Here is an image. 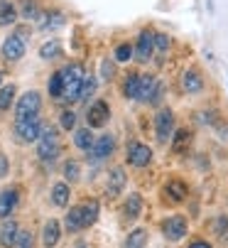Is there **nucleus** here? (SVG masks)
<instances>
[{"mask_svg":"<svg viewBox=\"0 0 228 248\" xmlns=\"http://www.w3.org/2000/svg\"><path fill=\"white\" fill-rule=\"evenodd\" d=\"M61 79H64V96L66 101H79L81 98V89H84V66L81 64H69L61 69Z\"/></svg>","mask_w":228,"mask_h":248,"instance_id":"1","label":"nucleus"},{"mask_svg":"<svg viewBox=\"0 0 228 248\" xmlns=\"http://www.w3.org/2000/svg\"><path fill=\"white\" fill-rule=\"evenodd\" d=\"M42 123H40V116H32V118H25V121H15V135L20 143H32V140H40L42 135Z\"/></svg>","mask_w":228,"mask_h":248,"instance_id":"2","label":"nucleus"},{"mask_svg":"<svg viewBox=\"0 0 228 248\" xmlns=\"http://www.w3.org/2000/svg\"><path fill=\"white\" fill-rule=\"evenodd\" d=\"M42 108V98L37 91H27L25 96H20L17 101V108H15V121H25V118H32L37 116Z\"/></svg>","mask_w":228,"mask_h":248,"instance_id":"3","label":"nucleus"},{"mask_svg":"<svg viewBox=\"0 0 228 248\" xmlns=\"http://www.w3.org/2000/svg\"><path fill=\"white\" fill-rule=\"evenodd\" d=\"M37 155L40 160H54L59 155V135L54 128H45L42 135H40V145H37Z\"/></svg>","mask_w":228,"mask_h":248,"instance_id":"4","label":"nucleus"},{"mask_svg":"<svg viewBox=\"0 0 228 248\" xmlns=\"http://www.w3.org/2000/svg\"><path fill=\"white\" fill-rule=\"evenodd\" d=\"M155 130H157L160 143H169V140L174 138V113L169 108H162L155 116Z\"/></svg>","mask_w":228,"mask_h":248,"instance_id":"5","label":"nucleus"},{"mask_svg":"<svg viewBox=\"0 0 228 248\" xmlns=\"http://www.w3.org/2000/svg\"><path fill=\"white\" fill-rule=\"evenodd\" d=\"M125 157L133 167H147L152 162V150H150V145L133 140V143H128V155Z\"/></svg>","mask_w":228,"mask_h":248,"instance_id":"6","label":"nucleus"},{"mask_svg":"<svg viewBox=\"0 0 228 248\" xmlns=\"http://www.w3.org/2000/svg\"><path fill=\"white\" fill-rule=\"evenodd\" d=\"M186 231H189L186 219L179 217V214H177V217H169V219L162 221V233H165L167 241H182V238L186 236Z\"/></svg>","mask_w":228,"mask_h":248,"instance_id":"7","label":"nucleus"},{"mask_svg":"<svg viewBox=\"0 0 228 248\" xmlns=\"http://www.w3.org/2000/svg\"><path fill=\"white\" fill-rule=\"evenodd\" d=\"M113 148H116V138H113L110 133L98 135L96 143H93V148L89 150V157H91L93 162H101V160H106V157L113 153Z\"/></svg>","mask_w":228,"mask_h":248,"instance_id":"8","label":"nucleus"},{"mask_svg":"<svg viewBox=\"0 0 228 248\" xmlns=\"http://www.w3.org/2000/svg\"><path fill=\"white\" fill-rule=\"evenodd\" d=\"M108 116H110V108L106 101H93L91 108L86 113V121H89V128H103L108 123Z\"/></svg>","mask_w":228,"mask_h":248,"instance_id":"9","label":"nucleus"},{"mask_svg":"<svg viewBox=\"0 0 228 248\" xmlns=\"http://www.w3.org/2000/svg\"><path fill=\"white\" fill-rule=\"evenodd\" d=\"M152 52H155V32H140V37H137V45H135V59L137 62H150Z\"/></svg>","mask_w":228,"mask_h":248,"instance_id":"10","label":"nucleus"},{"mask_svg":"<svg viewBox=\"0 0 228 248\" xmlns=\"http://www.w3.org/2000/svg\"><path fill=\"white\" fill-rule=\"evenodd\" d=\"M22 54H25V40H22V34H10V37H5V42H3V57L8 62H17Z\"/></svg>","mask_w":228,"mask_h":248,"instance_id":"11","label":"nucleus"},{"mask_svg":"<svg viewBox=\"0 0 228 248\" xmlns=\"http://www.w3.org/2000/svg\"><path fill=\"white\" fill-rule=\"evenodd\" d=\"M160 81L152 77V74H140V89H137V98L135 101H142V103H150L152 96H155Z\"/></svg>","mask_w":228,"mask_h":248,"instance_id":"12","label":"nucleus"},{"mask_svg":"<svg viewBox=\"0 0 228 248\" xmlns=\"http://www.w3.org/2000/svg\"><path fill=\"white\" fill-rule=\"evenodd\" d=\"M123 187H125V172H123V167H113L108 172V182H106L108 197H118L123 192Z\"/></svg>","mask_w":228,"mask_h":248,"instance_id":"13","label":"nucleus"},{"mask_svg":"<svg viewBox=\"0 0 228 248\" xmlns=\"http://www.w3.org/2000/svg\"><path fill=\"white\" fill-rule=\"evenodd\" d=\"M17 206V189H3L0 192V219H8Z\"/></svg>","mask_w":228,"mask_h":248,"instance_id":"14","label":"nucleus"},{"mask_svg":"<svg viewBox=\"0 0 228 248\" xmlns=\"http://www.w3.org/2000/svg\"><path fill=\"white\" fill-rule=\"evenodd\" d=\"M17 236H20V229H17V224L15 221H5L3 226H0V246L3 248H10V246H15L17 243Z\"/></svg>","mask_w":228,"mask_h":248,"instance_id":"15","label":"nucleus"},{"mask_svg":"<svg viewBox=\"0 0 228 248\" xmlns=\"http://www.w3.org/2000/svg\"><path fill=\"white\" fill-rule=\"evenodd\" d=\"M59 238H61V226H59V221H57V219H49V221L45 224L42 241H45V246H47V248H54V246L59 243Z\"/></svg>","mask_w":228,"mask_h":248,"instance_id":"16","label":"nucleus"},{"mask_svg":"<svg viewBox=\"0 0 228 248\" xmlns=\"http://www.w3.org/2000/svg\"><path fill=\"white\" fill-rule=\"evenodd\" d=\"M165 194H167V199L169 202H184L186 199V194H189V189H186V185L184 182H179V180H169L167 185H165Z\"/></svg>","mask_w":228,"mask_h":248,"instance_id":"17","label":"nucleus"},{"mask_svg":"<svg viewBox=\"0 0 228 248\" xmlns=\"http://www.w3.org/2000/svg\"><path fill=\"white\" fill-rule=\"evenodd\" d=\"M189 148H192V133L189 130H177L174 133V138H172V153H177V155H182V153H186Z\"/></svg>","mask_w":228,"mask_h":248,"instance_id":"18","label":"nucleus"},{"mask_svg":"<svg viewBox=\"0 0 228 248\" xmlns=\"http://www.w3.org/2000/svg\"><path fill=\"white\" fill-rule=\"evenodd\" d=\"M123 214L125 219H137L142 214V197L140 194H130L123 204Z\"/></svg>","mask_w":228,"mask_h":248,"instance_id":"19","label":"nucleus"},{"mask_svg":"<svg viewBox=\"0 0 228 248\" xmlns=\"http://www.w3.org/2000/svg\"><path fill=\"white\" fill-rule=\"evenodd\" d=\"M81 211H84V229L93 226L98 221V211H101V204L96 199H89L86 204H81Z\"/></svg>","mask_w":228,"mask_h":248,"instance_id":"20","label":"nucleus"},{"mask_svg":"<svg viewBox=\"0 0 228 248\" xmlns=\"http://www.w3.org/2000/svg\"><path fill=\"white\" fill-rule=\"evenodd\" d=\"M182 86H184V91H189V93H197V91H201L204 81H201L199 72L189 69V72H184V77H182Z\"/></svg>","mask_w":228,"mask_h":248,"instance_id":"21","label":"nucleus"},{"mask_svg":"<svg viewBox=\"0 0 228 248\" xmlns=\"http://www.w3.org/2000/svg\"><path fill=\"white\" fill-rule=\"evenodd\" d=\"M74 143H76V148H79V150H91L93 143H96L91 128H79V130H76L74 133Z\"/></svg>","mask_w":228,"mask_h":248,"instance_id":"22","label":"nucleus"},{"mask_svg":"<svg viewBox=\"0 0 228 248\" xmlns=\"http://www.w3.org/2000/svg\"><path fill=\"white\" fill-rule=\"evenodd\" d=\"M84 229V211L81 206H71L66 214V231H81Z\"/></svg>","mask_w":228,"mask_h":248,"instance_id":"23","label":"nucleus"},{"mask_svg":"<svg viewBox=\"0 0 228 248\" xmlns=\"http://www.w3.org/2000/svg\"><path fill=\"white\" fill-rule=\"evenodd\" d=\"M147 246V231L145 229H133L125 238V248H145Z\"/></svg>","mask_w":228,"mask_h":248,"instance_id":"24","label":"nucleus"},{"mask_svg":"<svg viewBox=\"0 0 228 248\" xmlns=\"http://www.w3.org/2000/svg\"><path fill=\"white\" fill-rule=\"evenodd\" d=\"M15 20H17V10L13 8V3H8V0H0V27L13 25Z\"/></svg>","mask_w":228,"mask_h":248,"instance_id":"25","label":"nucleus"},{"mask_svg":"<svg viewBox=\"0 0 228 248\" xmlns=\"http://www.w3.org/2000/svg\"><path fill=\"white\" fill-rule=\"evenodd\" d=\"M137 89H140V74H137V72H130V74L125 77V84H123L125 98H137Z\"/></svg>","mask_w":228,"mask_h":248,"instance_id":"26","label":"nucleus"},{"mask_svg":"<svg viewBox=\"0 0 228 248\" xmlns=\"http://www.w3.org/2000/svg\"><path fill=\"white\" fill-rule=\"evenodd\" d=\"M52 202L57 206H66L69 204V185L66 182H57L52 187Z\"/></svg>","mask_w":228,"mask_h":248,"instance_id":"27","label":"nucleus"},{"mask_svg":"<svg viewBox=\"0 0 228 248\" xmlns=\"http://www.w3.org/2000/svg\"><path fill=\"white\" fill-rule=\"evenodd\" d=\"M20 15L25 20H37L40 17V5H37V0H22L20 3Z\"/></svg>","mask_w":228,"mask_h":248,"instance_id":"28","label":"nucleus"},{"mask_svg":"<svg viewBox=\"0 0 228 248\" xmlns=\"http://www.w3.org/2000/svg\"><path fill=\"white\" fill-rule=\"evenodd\" d=\"M49 96H52V98H61V96H64L61 72H54V74H52V79H49Z\"/></svg>","mask_w":228,"mask_h":248,"instance_id":"29","label":"nucleus"},{"mask_svg":"<svg viewBox=\"0 0 228 248\" xmlns=\"http://www.w3.org/2000/svg\"><path fill=\"white\" fill-rule=\"evenodd\" d=\"M59 54H61V45L57 40H52V42H47V45L40 47V57L42 59H57Z\"/></svg>","mask_w":228,"mask_h":248,"instance_id":"30","label":"nucleus"},{"mask_svg":"<svg viewBox=\"0 0 228 248\" xmlns=\"http://www.w3.org/2000/svg\"><path fill=\"white\" fill-rule=\"evenodd\" d=\"M13 96H15V86L8 84L0 89V111H8L10 106H13Z\"/></svg>","mask_w":228,"mask_h":248,"instance_id":"31","label":"nucleus"},{"mask_svg":"<svg viewBox=\"0 0 228 248\" xmlns=\"http://www.w3.org/2000/svg\"><path fill=\"white\" fill-rule=\"evenodd\" d=\"M59 25H64V15H61V13L45 15V20L40 22V27H42V30H52V27H59Z\"/></svg>","mask_w":228,"mask_h":248,"instance_id":"32","label":"nucleus"},{"mask_svg":"<svg viewBox=\"0 0 228 248\" xmlns=\"http://www.w3.org/2000/svg\"><path fill=\"white\" fill-rule=\"evenodd\" d=\"M79 172H81L79 162H74V160H69V162L64 165V177H66L69 182H76V180H79Z\"/></svg>","mask_w":228,"mask_h":248,"instance_id":"33","label":"nucleus"},{"mask_svg":"<svg viewBox=\"0 0 228 248\" xmlns=\"http://www.w3.org/2000/svg\"><path fill=\"white\" fill-rule=\"evenodd\" d=\"M213 231L218 233L221 241H228V217H218L213 221Z\"/></svg>","mask_w":228,"mask_h":248,"instance_id":"34","label":"nucleus"},{"mask_svg":"<svg viewBox=\"0 0 228 248\" xmlns=\"http://www.w3.org/2000/svg\"><path fill=\"white\" fill-rule=\"evenodd\" d=\"M113 57H116V62H130V57H133V47L125 42V45H118L116 47V54H113Z\"/></svg>","mask_w":228,"mask_h":248,"instance_id":"35","label":"nucleus"},{"mask_svg":"<svg viewBox=\"0 0 228 248\" xmlns=\"http://www.w3.org/2000/svg\"><path fill=\"white\" fill-rule=\"evenodd\" d=\"M15 246H17V248H34V236H32V231H20Z\"/></svg>","mask_w":228,"mask_h":248,"instance_id":"36","label":"nucleus"},{"mask_svg":"<svg viewBox=\"0 0 228 248\" xmlns=\"http://www.w3.org/2000/svg\"><path fill=\"white\" fill-rule=\"evenodd\" d=\"M59 123H61V128H64V130H71V128L76 125V113H74V111H61Z\"/></svg>","mask_w":228,"mask_h":248,"instance_id":"37","label":"nucleus"},{"mask_svg":"<svg viewBox=\"0 0 228 248\" xmlns=\"http://www.w3.org/2000/svg\"><path fill=\"white\" fill-rule=\"evenodd\" d=\"M113 74H116V66H113V62H110V59H103V62H101V77H103L106 81H110Z\"/></svg>","mask_w":228,"mask_h":248,"instance_id":"38","label":"nucleus"},{"mask_svg":"<svg viewBox=\"0 0 228 248\" xmlns=\"http://www.w3.org/2000/svg\"><path fill=\"white\" fill-rule=\"evenodd\" d=\"M93 91H96V77H89V74H86V79H84V89H81V98H89Z\"/></svg>","mask_w":228,"mask_h":248,"instance_id":"39","label":"nucleus"},{"mask_svg":"<svg viewBox=\"0 0 228 248\" xmlns=\"http://www.w3.org/2000/svg\"><path fill=\"white\" fill-rule=\"evenodd\" d=\"M155 47H157L160 52H167V49H169V37H167V34H162V32L155 34Z\"/></svg>","mask_w":228,"mask_h":248,"instance_id":"40","label":"nucleus"},{"mask_svg":"<svg viewBox=\"0 0 228 248\" xmlns=\"http://www.w3.org/2000/svg\"><path fill=\"white\" fill-rule=\"evenodd\" d=\"M189 248H213L209 241H204V238H197V241H192L189 243Z\"/></svg>","mask_w":228,"mask_h":248,"instance_id":"41","label":"nucleus"},{"mask_svg":"<svg viewBox=\"0 0 228 248\" xmlns=\"http://www.w3.org/2000/svg\"><path fill=\"white\" fill-rule=\"evenodd\" d=\"M5 174H8V160L0 155V177H5Z\"/></svg>","mask_w":228,"mask_h":248,"instance_id":"42","label":"nucleus"},{"mask_svg":"<svg viewBox=\"0 0 228 248\" xmlns=\"http://www.w3.org/2000/svg\"><path fill=\"white\" fill-rule=\"evenodd\" d=\"M0 84H3V72H0Z\"/></svg>","mask_w":228,"mask_h":248,"instance_id":"43","label":"nucleus"}]
</instances>
